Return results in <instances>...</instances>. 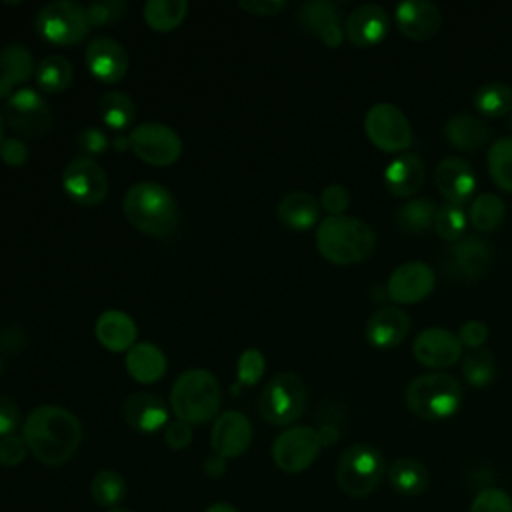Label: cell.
Returning a JSON list of instances; mask_svg holds the SVG:
<instances>
[{
  "instance_id": "cell-1",
  "label": "cell",
  "mask_w": 512,
  "mask_h": 512,
  "mask_svg": "<svg viewBox=\"0 0 512 512\" xmlns=\"http://www.w3.org/2000/svg\"><path fill=\"white\" fill-rule=\"evenodd\" d=\"M22 438L40 464L62 466L76 454L82 442V424L74 412L44 404L26 416Z\"/></svg>"
},
{
  "instance_id": "cell-2",
  "label": "cell",
  "mask_w": 512,
  "mask_h": 512,
  "mask_svg": "<svg viewBox=\"0 0 512 512\" xmlns=\"http://www.w3.org/2000/svg\"><path fill=\"white\" fill-rule=\"evenodd\" d=\"M122 208L128 222L148 236H170L178 226V204L172 192L158 182L132 184Z\"/></svg>"
},
{
  "instance_id": "cell-3",
  "label": "cell",
  "mask_w": 512,
  "mask_h": 512,
  "mask_svg": "<svg viewBox=\"0 0 512 512\" xmlns=\"http://www.w3.org/2000/svg\"><path fill=\"white\" fill-rule=\"evenodd\" d=\"M376 244V234L360 218L326 216L316 228V248L332 264H356L366 260Z\"/></svg>"
},
{
  "instance_id": "cell-4",
  "label": "cell",
  "mask_w": 512,
  "mask_h": 512,
  "mask_svg": "<svg viewBox=\"0 0 512 512\" xmlns=\"http://www.w3.org/2000/svg\"><path fill=\"white\" fill-rule=\"evenodd\" d=\"M222 402V392L216 376L204 368L184 370L172 384L170 406L178 420L204 424L216 418Z\"/></svg>"
},
{
  "instance_id": "cell-5",
  "label": "cell",
  "mask_w": 512,
  "mask_h": 512,
  "mask_svg": "<svg viewBox=\"0 0 512 512\" xmlns=\"http://www.w3.org/2000/svg\"><path fill=\"white\" fill-rule=\"evenodd\" d=\"M406 406L422 420H444L462 404L460 382L446 372H426L412 378L404 392Z\"/></svg>"
},
{
  "instance_id": "cell-6",
  "label": "cell",
  "mask_w": 512,
  "mask_h": 512,
  "mask_svg": "<svg viewBox=\"0 0 512 512\" xmlns=\"http://www.w3.org/2000/svg\"><path fill=\"white\" fill-rule=\"evenodd\" d=\"M386 472V460L378 448L352 444L338 458L336 484L344 494L364 498L378 488Z\"/></svg>"
},
{
  "instance_id": "cell-7",
  "label": "cell",
  "mask_w": 512,
  "mask_h": 512,
  "mask_svg": "<svg viewBox=\"0 0 512 512\" xmlns=\"http://www.w3.org/2000/svg\"><path fill=\"white\" fill-rule=\"evenodd\" d=\"M308 400L304 380L294 372H280L272 376L260 392V414L274 426H288L296 422Z\"/></svg>"
},
{
  "instance_id": "cell-8",
  "label": "cell",
  "mask_w": 512,
  "mask_h": 512,
  "mask_svg": "<svg viewBox=\"0 0 512 512\" xmlns=\"http://www.w3.org/2000/svg\"><path fill=\"white\" fill-rule=\"evenodd\" d=\"M86 10L78 2L56 0L40 8L36 16V30L42 38L58 46L78 44L88 34Z\"/></svg>"
},
{
  "instance_id": "cell-9",
  "label": "cell",
  "mask_w": 512,
  "mask_h": 512,
  "mask_svg": "<svg viewBox=\"0 0 512 512\" xmlns=\"http://www.w3.org/2000/svg\"><path fill=\"white\" fill-rule=\"evenodd\" d=\"M364 132L368 140L382 152H402L412 144V128L404 112L390 104L378 102L364 116Z\"/></svg>"
},
{
  "instance_id": "cell-10",
  "label": "cell",
  "mask_w": 512,
  "mask_h": 512,
  "mask_svg": "<svg viewBox=\"0 0 512 512\" xmlns=\"http://www.w3.org/2000/svg\"><path fill=\"white\" fill-rule=\"evenodd\" d=\"M4 122L26 138H40L52 128V112L48 102L34 88H20L10 94L2 110Z\"/></svg>"
},
{
  "instance_id": "cell-11",
  "label": "cell",
  "mask_w": 512,
  "mask_h": 512,
  "mask_svg": "<svg viewBox=\"0 0 512 512\" xmlns=\"http://www.w3.org/2000/svg\"><path fill=\"white\" fill-rule=\"evenodd\" d=\"M130 150L146 164L170 166L182 154L180 136L166 124L142 122L128 134Z\"/></svg>"
},
{
  "instance_id": "cell-12",
  "label": "cell",
  "mask_w": 512,
  "mask_h": 512,
  "mask_svg": "<svg viewBox=\"0 0 512 512\" xmlns=\"http://www.w3.org/2000/svg\"><path fill=\"white\" fill-rule=\"evenodd\" d=\"M322 442L318 430L310 426H292L280 432L272 444V460L286 474L304 472L320 454Z\"/></svg>"
},
{
  "instance_id": "cell-13",
  "label": "cell",
  "mask_w": 512,
  "mask_h": 512,
  "mask_svg": "<svg viewBox=\"0 0 512 512\" xmlns=\"http://www.w3.org/2000/svg\"><path fill=\"white\" fill-rule=\"evenodd\" d=\"M62 188L76 204L96 206L108 194V176L96 160L78 156L66 164L62 172Z\"/></svg>"
},
{
  "instance_id": "cell-14",
  "label": "cell",
  "mask_w": 512,
  "mask_h": 512,
  "mask_svg": "<svg viewBox=\"0 0 512 512\" xmlns=\"http://www.w3.org/2000/svg\"><path fill=\"white\" fill-rule=\"evenodd\" d=\"M492 258L494 250L490 242L478 236H464L450 244L448 252L444 254L442 268L456 280H474L488 270Z\"/></svg>"
},
{
  "instance_id": "cell-15",
  "label": "cell",
  "mask_w": 512,
  "mask_h": 512,
  "mask_svg": "<svg viewBox=\"0 0 512 512\" xmlns=\"http://www.w3.org/2000/svg\"><path fill=\"white\" fill-rule=\"evenodd\" d=\"M436 276L424 262H404L396 266L388 278L386 294L394 304H416L434 288Z\"/></svg>"
},
{
  "instance_id": "cell-16",
  "label": "cell",
  "mask_w": 512,
  "mask_h": 512,
  "mask_svg": "<svg viewBox=\"0 0 512 512\" xmlns=\"http://www.w3.org/2000/svg\"><path fill=\"white\" fill-rule=\"evenodd\" d=\"M84 60L88 72L104 84L120 82L128 70V54L124 46L106 36H96L88 42Z\"/></svg>"
},
{
  "instance_id": "cell-17",
  "label": "cell",
  "mask_w": 512,
  "mask_h": 512,
  "mask_svg": "<svg viewBox=\"0 0 512 512\" xmlns=\"http://www.w3.org/2000/svg\"><path fill=\"white\" fill-rule=\"evenodd\" d=\"M412 352L422 366L448 368L460 360L462 342L446 328H426L414 338Z\"/></svg>"
},
{
  "instance_id": "cell-18",
  "label": "cell",
  "mask_w": 512,
  "mask_h": 512,
  "mask_svg": "<svg viewBox=\"0 0 512 512\" xmlns=\"http://www.w3.org/2000/svg\"><path fill=\"white\" fill-rule=\"evenodd\" d=\"M252 442V424L238 410L222 412L210 432V446L214 454L222 458H238L242 456Z\"/></svg>"
},
{
  "instance_id": "cell-19",
  "label": "cell",
  "mask_w": 512,
  "mask_h": 512,
  "mask_svg": "<svg viewBox=\"0 0 512 512\" xmlns=\"http://www.w3.org/2000/svg\"><path fill=\"white\" fill-rule=\"evenodd\" d=\"M434 182L446 202L458 206L466 204L476 192V174L472 166L458 156H446L438 162L434 170Z\"/></svg>"
},
{
  "instance_id": "cell-20",
  "label": "cell",
  "mask_w": 512,
  "mask_h": 512,
  "mask_svg": "<svg viewBox=\"0 0 512 512\" xmlns=\"http://www.w3.org/2000/svg\"><path fill=\"white\" fill-rule=\"evenodd\" d=\"M390 20L382 6L362 4L354 8L344 24V36L358 48H372L388 34Z\"/></svg>"
},
{
  "instance_id": "cell-21",
  "label": "cell",
  "mask_w": 512,
  "mask_h": 512,
  "mask_svg": "<svg viewBox=\"0 0 512 512\" xmlns=\"http://www.w3.org/2000/svg\"><path fill=\"white\" fill-rule=\"evenodd\" d=\"M124 422L142 434L158 432L168 424L166 402L152 392H134L122 404Z\"/></svg>"
},
{
  "instance_id": "cell-22",
  "label": "cell",
  "mask_w": 512,
  "mask_h": 512,
  "mask_svg": "<svg viewBox=\"0 0 512 512\" xmlns=\"http://www.w3.org/2000/svg\"><path fill=\"white\" fill-rule=\"evenodd\" d=\"M396 24L410 40H430L442 26V14L428 0H406L396 6Z\"/></svg>"
},
{
  "instance_id": "cell-23",
  "label": "cell",
  "mask_w": 512,
  "mask_h": 512,
  "mask_svg": "<svg viewBox=\"0 0 512 512\" xmlns=\"http://www.w3.org/2000/svg\"><path fill=\"white\" fill-rule=\"evenodd\" d=\"M410 332V318L400 306H382L366 322V340L374 348H394Z\"/></svg>"
},
{
  "instance_id": "cell-24",
  "label": "cell",
  "mask_w": 512,
  "mask_h": 512,
  "mask_svg": "<svg viewBox=\"0 0 512 512\" xmlns=\"http://www.w3.org/2000/svg\"><path fill=\"white\" fill-rule=\"evenodd\" d=\"M36 64L24 44L12 42L0 48V98H8L34 76Z\"/></svg>"
},
{
  "instance_id": "cell-25",
  "label": "cell",
  "mask_w": 512,
  "mask_h": 512,
  "mask_svg": "<svg viewBox=\"0 0 512 512\" xmlns=\"http://www.w3.org/2000/svg\"><path fill=\"white\" fill-rule=\"evenodd\" d=\"M98 342L110 352H128L136 344L138 328L134 320L120 310H106L94 326Z\"/></svg>"
},
{
  "instance_id": "cell-26",
  "label": "cell",
  "mask_w": 512,
  "mask_h": 512,
  "mask_svg": "<svg viewBox=\"0 0 512 512\" xmlns=\"http://www.w3.org/2000/svg\"><path fill=\"white\" fill-rule=\"evenodd\" d=\"M426 178L424 162L418 154H400L384 168V184L394 196L416 194Z\"/></svg>"
},
{
  "instance_id": "cell-27",
  "label": "cell",
  "mask_w": 512,
  "mask_h": 512,
  "mask_svg": "<svg viewBox=\"0 0 512 512\" xmlns=\"http://www.w3.org/2000/svg\"><path fill=\"white\" fill-rule=\"evenodd\" d=\"M444 136L456 150L474 152V150H480L484 144H488L490 128L480 116L458 112L448 118L444 126Z\"/></svg>"
},
{
  "instance_id": "cell-28",
  "label": "cell",
  "mask_w": 512,
  "mask_h": 512,
  "mask_svg": "<svg viewBox=\"0 0 512 512\" xmlns=\"http://www.w3.org/2000/svg\"><path fill=\"white\" fill-rule=\"evenodd\" d=\"M276 214L286 228L310 230L318 224L320 202L306 190H292L280 198Z\"/></svg>"
},
{
  "instance_id": "cell-29",
  "label": "cell",
  "mask_w": 512,
  "mask_h": 512,
  "mask_svg": "<svg viewBox=\"0 0 512 512\" xmlns=\"http://www.w3.org/2000/svg\"><path fill=\"white\" fill-rule=\"evenodd\" d=\"M126 370L140 384H152L166 372L164 352L150 342H136L126 352Z\"/></svg>"
},
{
  "instance_id": "cell-30",
  "label": "cell",
  "mask_w": 512,
  "mask_h": 512,
  "mask_svg": "<svg viewBox=\"0 0 512 512\" xmlns=\"http://www.w3.org/2000/svg\"><path fill=\"white\" fill-rule=\"evenodd\" d=\"M388 480L398 494L404 496H418L430 484L428 468L416 458H398L388 468Z\"/></svg>"
},
{
  "instance_id": "cell-31",
  "label": "cell",
  "mask_w": 512,
  "mask_h": 512,
  "mask_svg": "<svg viewBox=\"0 0 512 512\" xmlns=\"http://www.w3.org/2000/svg\"><path fill=\"white\" fill-rule=\"evenodd\" d=\"M74 76V68L68 58L60 54L44 56L34 70V80L44 94H58L64 92Z\"/></svg>"
},
{
  "instance_id": "cell-32",
  "label": "cell",
  "mask_w": 512,
  "mask_h": 512,
  "mask_svg": "<svg viewBox=\"0 0 512 512\" xmlns=\"http://www.w3.org/2000/svg\"><path fill=\"white\" fill-rule=\"evenodd\" d=\"M436 202L430 198H412L396 212V224L406 234H424L434 226Z\"/></svg>"
},
{
  "instance_id": "cell-33",
  "label": "cell",
  "mask_w": 512,
  "mask_h": 512,
  "mask_svg": "<svg viewBox=\"0 0 512 512\" xmlns=\"http://www.w3.org/2000/svg\"><path fill=\"white\" fill-rule=\"evenodd\" d=\"M100 118L110 130H126L136 118V104L126 92L112 90L100 98Z\"/></svg>"
},
{
  "instance_id": "cell-34",
  "label": "cell",
  "mask_w": 512,
  "mask_h": 512,
  "mask_svg": "<svg viewBox=\"0 0 512 512\" xmlns=\"http://www.w3.org/2000/svg\"><path fill=\"white\" fill-rule=\"evenodd\" d=\"M188 12L184 0H148L144 4V20L156 32H170L178 28Z\"/></svg>"
},
{
  "instance_id": "cell-35",
  "label": "cell",
  "mask_w": 512,
  "mask_h": 512,
  "mask_svg": "<svg viewBox=\"0 0 512 512\" xmlns=\"http://www.w3.org/2000/svg\"><path fill=\"white\" fill-rule=\"evenodd\" d=\"M90 496L98 506L106 510L118 508V504L126 498L124 476L112 468L98 470L90 480Z\"/></svg>"
},
{
  "instance_id": "cell-36",
  "label": "cell",
  "mask_w": 512,
  "mask_h": 512,
  "mask_svg": "<svg viewBox=\"0 0 512 512\" xmlns=\"http://www.w3.org/2000/svg\"><path fill=\"white\" fill-rule=\"evenodd\" d=\"M474 108L482 116H504L512 110V86L506 82H486L474 92Z\"/></svg>"
},
{
  "instance_id": "cell-37",
  "label": "cell",
  "mask_w": 512,
  "mask_h": 512,
  "mask_svg": "<svg viewBox=\"0 0 512 512\" xmlns=\"http://www.w3.org/2000/svg\"><path fill=\"white\" fill-rule=\"evenodd\" d=\"M298 22L308 34L320 38L328 28L340 24V14L336 4L328 0H310L298 8Z\"/></svg>"
},
{
  "instance_id": "cell-38",
  "label": "cell",
  "mask_w": 512,
  "mask_h": 512,
  "mask_svg": "<svg viewBox=\"0 0 512 512\" xmlns=\"http://www.w3.org/2000/svg\"><path fill=\"white\" fill-rule=\"evenodd\" d=\"M504 214H506V208H504L502 198L492 192H482L474 198V202L470 206L468 220L476 230L492 232L502 224Z\"/></svg>"
},
{
  "instance_id": "cell-39",
  "label": "cell",
  "mask_w": 512,
  "mask_h": 512,
  "mask_svg": "<svg viewBox=\"0 0 512 512\" xmlns=\"http://www.w3.org/2000/svg\"><path fill=\"white\" fill-rule=\"evenodd\" d=\"M488 172L492 182L504 190L512 192V136L498 138L488 150Z\"/></svg>"
},
{
  "instance_id": "cell-40",
  "label": "cell",
  "mask_w": 512,
  "mask_h": 512,
  "mask_svg": "<svg viewBox=\"0 0 512 512\" xmlns=\"http://www.w3.org/2000/svg\"><path fill=\"white\" fill-rule=\"evenodd\" d=\"M462 374L474 388L488 386L496 376V360L490 350L474 348L462 358Z\"/></svg>"
},
{
  "instance_id": "cell-41",
  "label": "cell",
  "mask_w": 512,
  "mask_h": 512,
  "mask_svg": "<svg viewBox=\"0 0 512 512\" xmlns=\"http://www.w3.org/2000/svg\"><path fill=\"white\" fill-rule=\"evenodd\" d=\"M466 226H468V214L464 212L462 206L458 204H442L438 206L436 210V216H434V232L446 240V242H456L460 238H464V232H466Z\"/></svg>"
},
{
  "instance_id": "cell-42",
  "label": "cell",
  "mask_w": 512,
  "mask_h": 512,
  "mask_svg": "<svg viewBox=\"0 0 512 512\" xmlns=\"http://www.w3.org/2000/svg\"><path fill=\"white\" fill-rule=\"evenodd\" d=\"M84 10H86V20L90 26H104V24H112V22L124 18L128 4L124 0H98V2L84 6Z\"/></svg>"
},
{
  "instance_id": "cell-43",
  "label": "cell",
  "mask_w": 512,
  "mask_h": 512,
  "mask_svg": "<svg viewBox=\"0 0 512 512\" xmlns=\"http://www.w3.org/2000/svg\"><path fill=\"white\" fill-rule=\"evenodd\" d=\"M266 368V360L262 356V352L258 348H246L236 364V376H238V384L242 386H254Z\"/></svg>"
},
{
  "instance_id": "cell-44",
  "label": "cell",
  "mask_w": 512,
  "mask_h": 512,
  "mask_svg": "<svg viewBox=\"0 0 512 512\" xmlns=\"http://www.w3.org/2000/svg\"><path fill=\"white\" fill-rule=\"evenodd\" d=\"M470 512H512V498L502 488H484L474 496Z\"/></svg>"
},
{
  "instance_id": "cell-45",
  "label": "cell",
  "mask_w": 512,
  "mask_h": 512,
  "mask_svg": "<svg viewBox=\"0 0 512 512\" xmlns=\"http://www.w3.org/2000/svg\"><path fill=\"white\" fill-rule=\"evenodd\" d=\"M320 206L328 216H342L350 206V192L342 184H330L320 194Z\"/></svg>"
},
{
  "instance_id": "cell-46",
  "label": "cell",
  "mask_w": 512,
  "mask_h": 512,
  "mask_svg": "<svg viewBox=\"0 0 512 512\" xmlns=\"http://www.w3.org/2000/svg\"><path fill=\"white\" fill-rule=\"evenodd\" d=\"M108 136L102 128L98 126H86L80 130L78 138H76V144L78 148L84 152V156H98L102 152L108 150Z\"/></svg>"
},
{
  "instance_id": "cell-47",
  "label": "cell",
  "mask_w": 512,
  "mask_h": 512,
  "mask_svg": "<svg viewBox=\"0 0 512 512\" xmlns=\"http://www.w3.org/2000/svg\"><path fill=\"white\" fill-rule=\"evenodd\" d=\"M28 452H30V450H28L26 440H24L22 436L10 434V436L0 438V464H2V466L14 468V466L22 464Z\"/></svg>"
},
{
  "instance_id": "cell-48",
  "label": "cell",
  "mask_w": 512,
  "mask_h": 512,
  "mask_svg": "<svg viewBox=\"0 0 512 512\" xmlns=\"http://www.w3.org/2000/svg\"><path fill=\"white\" fill-rule=\"evenodd\" d=\"M164 440L172 450H184L192 442V426L184 420H172L164 428Z\"/></svg>"
},
{
  "instance_id": "cell-49",
  "label": "cell",
  "mask_w": 512,
  "mask_h": 512,
  "mask_svg": "<svg viewBox=\"0 0 512 512\" xmlns=\"http://www.w3.org/2000/svg\"><path fill=\"white\" fill-rule=\"evenodd\" d=\"M0 158L8 166H24L28 160V146L20 138H4L0 144Z\"/></svg>"
},
{
  "instance_id": "cell-50",
  "label": "cell",
  "mask_w": 512,
  "mask_h": 512,
  "mask_svg": "<svg viewBox=\"0 0 512 512\" xmlns=\"http://www.w3.org/2000/svg\"><path fill=\"white\" fill-rule=\"evenodd\" d=\"M458 338L470 350L482 348V344L488 340V326L484 322H480V320H468V322H464L460 326Z\"/></svg>"
},
{
  "instance_id": "cell-51",
  "label": "cell",
  "mask_w": 512,
  "mask_h": 512,
  "mask_svg": "<svg viewBox=\"0 0 512 512\" xmlns=\"http://www.w3.org/2000/svg\"><path fill=\"white\" fill-rule=\"evenodd\" d=\"M18 424H20L18 404L8 396H0V438L14 434Z\"/></svg>"
},
{
  "instance_id": "cell-52",
  "label": "cell",
  "mask_w": 512,
  "mask_h": 512,
  "mask_svg": "<svg viewBox=\"0 0 512 512\" xmlns=\"http://www.w3.org/2000/svg\"><path fill=\"white\" fill-rule=\"evenodd\" d=\"M238 6L252 16H274L280 10H284L286 2L284 0H248V2L242 0Z\"/></svg>"
},
{
  "instance_id": "cell-53",
  "label": "cell",
  "mask_w": 512,
  "mask_h": 512,
  "mask_svg": "<svg viewBox=\"0 0 512 512\" xmlns=\"http://www.w3.org/2000/svg\"><path fill=\"white\" fill-rule=\"evenodd\" d=\"M202 470H204V474H206L208 478L216 480V478H220V476L226 472V458H222V456H218V454H210V456L204 460Z\"/></svg>"
},
{
  "instance_id": "cell-54",
  "label": "cell",
  "mask_w": 512,
  "mask_h": 512,
  "mask_svg": "<svg viewBox=\"0 0 512 512\" xmlns=\"http://www.w3.org/2000/svg\"><path fill=\"white\" fill-rule=\"evenodd\" d=\"M318 436H320V442H322V446H324V444H334L336 438H338V432H336L332 426H322V428L318 430Z\"/></svg>"
},
{
  "instance_id": "cell-55",
  "label": "cell",
  "mask_w": 512,
  "mask_h": 512,
  "mask_svg": "<svg viewBox=\"0 0 512 512\" xmlns=\"http://www.w3.org/2000/svg\"><path fill=\"white\" fill-rule=\"evenodd\" d=\"M204 512H238V508L228 502H216V504H210Z\"/></svg>"
},
{
  "instance_id": "cell-56",
  "label": "cell",
  "mask_w": 512,
  "mask_h": 512,
  "mask_svg": "<svg viewBox=\"0 0 512 512\" xmlns=\"http://www.w3.org/2000/svg\"><path fill=\"white\" fill-rule=\"evenodd\" d=\"M2 140H4V116L0 112V144H2Z\"/></svg>"
},
{
  "instance_id": "cell-57",
  "label": "cell",
  "mask_w": 512,
  "mask_h": 512,
  "mask_svg": "<svg viewBox=\"0 0 512 512\" xmlns=\"http://www.w3.org/2000/svg\"><path fill=\"white\" fill-rule=\"evenodd\" d=\"M106 512H132V510H126V508H110V510H106Z\"/></svg>"
},
{
  "instance_id": "cell-58",
  "label": "cell",
  "mask_w": 512,
  "mask_h": 512,
  "mask_svg": "<svg viewBox=\"0 0 512 512\" xmlns=\"http://www.w3.org/2000/svg\"><path fill=\"white\" fill-rule=\"evenodd\" d=\"M0 370H2V364H0Z\"/></svg>"
}]
</instances>
